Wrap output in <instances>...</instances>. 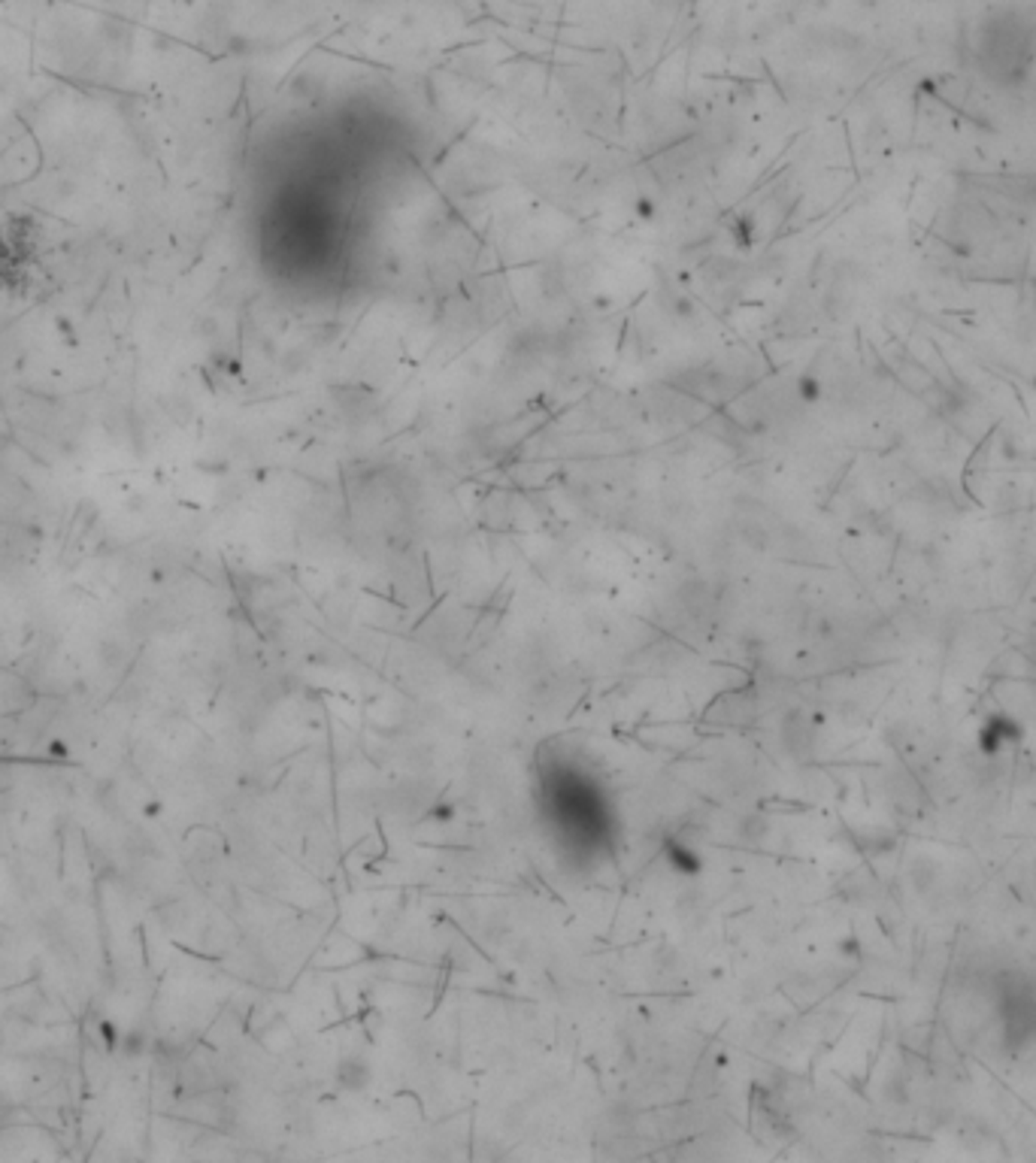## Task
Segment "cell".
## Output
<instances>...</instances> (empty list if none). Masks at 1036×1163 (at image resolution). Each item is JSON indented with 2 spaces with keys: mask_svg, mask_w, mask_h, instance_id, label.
Instances as JSON below:
<instances>
[{
  "mask_svg": "<svg viewBox=\"0 0 1036 1163\" xmlns=\"http://www.w3.org/2000/svg\"><path fill=\"white\" fill-rule=\"evenodd\" d=\"M739 836H743V840H758V836H764V822L755 815L743 818V824H739Z\"/></svg>",
  "mask_w": 1036,
  "mask_h": 1163,
  "instance_id": "3957f363",
  "label": "cell"
},
{
  "mask_svg": "<svg viewBox=\"0 0 1036 1163\" xmlns=\"http://www.w3.org/2000/svg\"><path fill=\"white\" fill-rule=\"evenodd\" d=\"M979 58L988 76L1003 79V82H1015L1027 73L1033 58V34L1018 15H1006V19H994L985 28L982 43H979Z\"/></svg>",
  "mask_w": 1036,
  "mask_h": 1163,
  "instance_id": "6da1fadb",
  "label": "cell"
},
{
  "mask_svg": "<svg viewBox=\"0 0 1036 1163\" xmlns=\"http://www.w3.org/2000/svg\"><path fill=\"white\" fill-rule=\"evenodd\" d=\"M340 1081L352 1090H361L367 1081H370V1070H367V1064L361 1061V1057H346V1061L340 1064Z\"/></svg>",
  "mask_w": 1036,
  "mask_h": 1163,
  "instance_id": "7a4b0ae2",
  "label": "cell"
}]
</instances>
